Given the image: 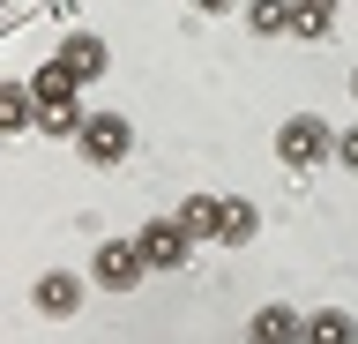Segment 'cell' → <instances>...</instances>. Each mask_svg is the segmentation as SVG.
Masks as SVG:
<instances>
[{
  "label": "cell",
  "instance_id": "1",
  "mask_svg": "<svg viewBox=\"0 0 358 344\" xmlns=\"http://www.w3.org/2000/svg\"><path fill=\"white\" fill-rule=\"evenodd\" d=\"M75 142H83V158H90V165H127V150H134V128H127L120 113H83Z\"/></svg>",
  "mask_w": 358,
  "mask_h": 344
},
{
  "label": "cell",
  "instance_id": "2",
  "mask_svg": "<svg viewBox=\"0 0 358 344\" xmlns=\"http://www.w3.org/2000/svg\"><path fill=\"white\" fill-rule=\"evenodd\" d=\"M134 254H142V270H187V254H194V240H187V232L172 225V217H150V225L134 232Z\"/></svg>",
  "mask_w": 358,
  "mask_h": 344
},
{
  "label": "cell",
  "instance_id": "3",
  "mask_svg": "<svg viewBox=\"0 0 358 344\" xmlns=\"http://www.w3.org/2000/svg\"><path fill=\"white\" fill-rule=\"evenodd\" d=\"M276 158H284L291 172H313V165L329 158V128H321L313 113H291L284 128H276Z\"/></svg>",
  "mask_w": 358,
  "mask_h": 344
},
{
  "label": "cell",
  "instance_id": "4",
  "mask_svg": "<svg viewBox=\"0 0 358 344\" xmlns=\"http://www.w3.org/2000/svg\"><path fill=\"white\" fill-rule=\"evenodd\" d=\"M90 277H97V284H105V292H134V284H142V254H134V240H105V247L90 254Z\"/></svg>",
  "mask_w": 358,
  "mask_h": 344
},
{
  "label": "cell",
  "instance_id": "5",
  "mask_svg": "<svg viewBox=\"0 0 358 344\" xmlns=\"http://www.w3.org/2000/svg\"><path fill=\"white\" fill-rule=\"evenodd\" d=\"M52 60H60V68L75 75V90H83V83H97V75H105V38H97V30H75V38H60V53H52Z\"/></svg>",
  "mask_w": 358,
  "mask_h": 344
},
{
  "label": "cell",
  "instance_id": "6",
  "mask_svg": "<svg viewBox=\"0 0 358 344\" xmlns=\"http://www.w3.org/2000/svg\"><path fill=\"white\" fill-rule=\"evenodd\" d=\"M30 299H38V315L67 322V315H75V307H83V277H75V270H45L38 284H30Z\"/></svg>",
  "mask_w": 358,
  "mask_h": 344
},
{
  "label": "cell",
  "instance_id": "7",
  "mask_svg": "<svg viewBox=\"0 0 358 344\" xmlns=\"http://www.w3.org/2000/svg\"><path fill=\"white\" fill-rule=\"evenodd\" d=\"M22 90H30V105H38V113H60V105H75V75H67L60 60H45Z\"/></svg>",
  "mask_w": 358,
  "mask_h": 344
},
{
  "label": "cell",
  "instance_id": "8",
  "mask_svg": "<svg viewBox=\"0 0 358 344\" xmlns=\"http://www.w3.org/2000/svg\"><path fill=\"white\" fill-rule=\"evenodd\" d=\"M172 225L187 232V240H217V232H224V195H187Z\"/></svg>",
  "mask_w": 358,
  "mask_h": 344
},
{
  "label": "cell",
  "instance_id": "9",
  "mask_svg": "<svg viewBox=\"0 0 358 344\" xmlns=\"http://www.w3.org/2000/svg\"><path fill=\"white\" fill-rule=\"evenodd\" d=\"M299 344H358V322L343 307H321V315L299 322Z\"/></svg>",
  "mask_w": 358,
  "mask_h": 344
},
{
  "label": "cell",
  "instance_id": "10",
  "mask_svg": "<svg viewBox=\"0 0 358 344\" xmlns=\"http://www.w3.org/2000/svg\"><path fill=\"white\" fill-rule=\"evenodd\" d=\"M246 344H299V307H262L246 322Z\"/></svg>",
  "mask_w": 358,
  "mask_h": 344
},
{
  "label": "cell",
  "instance_id": "11",
  "mask_svg": "<svg viewBox=\"0 0 358 344\" xmlns=\"http://www.w3.org/2000/svg\"><path fill=\"white\" fill-rule=\"evenodd\" d=\"M246 30H254V38H284L291 30V0H246Z\"/></svg>",
  "mask_w": 358,
  "mask_h": 344
},
{
  "label": "cell",
  "instance_id": "12",
  "mask_svg": "<svg viewBox=\"0 0 358 344\" xmlns=\"http://www.w3.org/2000/svg\"><path fill=\"white\" fill-rule=\"evenodd\" d=\"M38 120V105H30V90L22 83H0V135H22Z\"/></svg>",
  "mask_w": 358,
  "mask_h": 344
},
{
  "label": "cell",
  "instance_id": "13",
  "mask_svg": "<svg viewBox=\"0 0 358 344\" xmlns=\"http://www.w3.org/2000/svg\"><path fill=\"white\" fill-rule=\"evenodd\" d=\"M254 232H262V209L246 202V195H231V202H224V232H217V240H231V247H246Z\"/></svg>",
  "mask_w": 358,
  "mask_h": 344
},
{
  "label": "cell",
  "instance_id": "14",
  "mask_svg": "<svg viewBox=\"0 0 358 344\" xmlns=\"http://www.w3.org/2000/svg\"><path fill=\"white\" fill-rule=\"evenodd\" d=\"M329 15L336 8H321V0H291V38H329Z\"/></svg>",
  "mask_w": 358,
  "mask_h": 344
},
{
  "label": "cell",
  "instance_id": "15",
  "mask_svg": "<svg viewBox=\"0 0 358 344\" xmlns=\"http://www.w3.org/2000/svg\"><path fill=\"white\" fill-rule=\"evenodd\" d=\"M30 128H45V135H75V128H83V105H60V113H38Z\"/></svg>",
  "mask_w": 358,
  "mask_h": 344
},
{
  "label": "cell",
  "instance_id": "16",
  "mask_svg": "<svg viewBox=\"0 0 358 344\" xmlns=\"http://www.w3.org/2000/svg\"><path fill=\"white\" fill-rule=\"evenodd\" d=\"M329 158L343 165V172H358V120L343 128V135H329Z\"/></svg>",
  "mask_w": 358,
  "mask_h": 344
},
{
  "label": "cell",
  "instance_id": "17",
  "mask_svg": "<svg viewBox=\"0 0 358 344\" xmlns=\"http://www.w3.org/2000/svg\"><path fill=\"white\" fill-rule=\"evenodd\" d=\"M194 8H201V15H224V8H231V0H194Z\"/></svg>",
  "mask_w": 358,
  "mask_h": 344
},
{
  "label": "cell",
  "instance_id": "18",
  "mask_svg": "<svg viewBox=\"0 0 358 344\" xmlns=\"http://www.w3.org/2000/svg\"><path fill=\"white\" fill-rule=\"evenodd\" d=\"M351 97H358V75H351Z\"/></svg>",
  "mask_w": 358,
  "mask_h": 344
},
{
  "label": "cell",
  "instance_id": "19",
  "mask_svg": "<svg viewBox=\"0 0 358 344\" xmlns=\"http://www.w3.org/2000/svg\"><path fill=\"white\" fill-rule=\"evenodd\" d=\"M321 8H336V0H321Z\"/></svg>",
  "mask_w": 358,
  "mask_h": 344
}]
</instances>
